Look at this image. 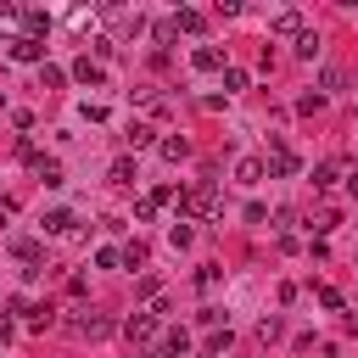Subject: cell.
Instances as JSON below:
<instances>
[{
    "mask_svg": "<svg viewBox=\"0 0 358 358\" xmlns=\"http://www.w3.org/2000/svg\"><path fill=\"white\" fill-rule=\"evenodd\" d=\"M168 241H173V246H190V241H196V229H190V224H173V229H168Z\"/></svg>",
    "mask_w": 358,
    "mask_h": 358,
    "instance_id": "21",
    "label": "cell"
},
{
    "mask_svg": "<svg viewBox=\"0 0 358 358\" xmlns=\"http://www.w3.org/2000/svg\"><path fill=\"white\" fill-rule=\"evenodd\" d=\"M296 56H319V34H302L296 39Z\"/></svg>",
    "mask_w": 358,
    "mask_h": 358,
    "instance_id": "25",
    "label": "cell"
},
{
    "mask_svg": "<svg viewBox=\"0 0 358 358\" xmlns=\"http://www.w3.org/2000/svg\"><path fill=\"white\" fill-rule=\"evenodd\" d=\"M201 28H207V17H201V11H190V6H179V11H173V34H201Z\"/></svg>",
    "mask_w": 358,
    "mask_h": 358,
    "instance_id": "7",
    "label": "cell"
},
{
    "mask_svg": "<svg viewBox=\"0 0 358 358\" xmlns=\"http://www.w3.org/2000/svg\"><path fill=\"white\" fill-rule=\"evenodd\" d=\"M34 168H39V179H45L50 190H56V185H67V173H62V162H56V157H39Z\"/></svg>",
    "mask_w": 358,
    "mask_h": 358,
    "instance_id": "11",
    "label": "cell"
},
{
    "mask_svg": "<svg viewBox=\"0 0 358 358\" xmlns=\"http://www.w3.org/2000/svg\"><path fill=\"white\" fill-rule=\"evenodd\" d=\"M257 336H263V341H280V319H274V313H268V319H263V324H257Z\"/></svg>",
    "mask_w": 358,
    "mask_h": 358,
    "instance_id": "28",
    "label": "cell"
},
{
    "mask_svg": "<svg viewBox=\"0 0 358 358\" xmlns=\"http://www.w3.org/2000/svg\"><path fill=\"white\" fill-rule=\"evenodd\" d=\"M123 263H129V268H140V263H145V246H140V241H129V246H123Z\"/></svg>",
    "mask_w": 358,
    "mask_h": 358,
    "instance_id": "22",
    "label": "cell"
},
{
    "mask_svg": "<svg viewBox=\"0 0 358 358\" xmlns=\"http://www.w3.org/2000/svg\"><path fill=\"white\" fill-rule=\"evenodd\" d=\"M330 185H336V162H319L313 168V190H330Z\"/></svg>",
    "mask_w": 358,
    "mask_h": 358,
    "instance_id": "17",
    "label": "cell"
},
{
    "mask_svg": "<svg viewBox=\"0 0 358 358\" xmlns=\"http://www.w3.org/2000/svg\"><path fill=\"white\" fill-rule=\"evenodd\" d=\"M6 56H11V62H28V67H45V45L28 39V34H17V39L6 45Z\"/></svg>",
    "mask_w": 358,
    "mask_h": 358,
    "instance_id": "3",
    "label": "cell"
},
{
    "mask_svg": "<svg viewBox=\"0 0 358 358\" xmlns=\"http://www.w3.org/2000/svg\"><path fill=\"white\" fill-rule=\"evenodd\" d=\"M0 112H6V95H0Z\"/></svg>",
    "mask_w": 358,
    "mask_h": 358,
    "instance_id": "30",
    "label": "cell"
},
{
    "mask_svg": "<svg viewBox=\"0 0 358 358\" xmlns=\"http://www.w3.org/2000/svg\"><path fill=\"white\" fill-rule=\"evenodd\" d=\"M73 224H78V218H73L67 207H50V213H45V235H67Z\"/></svg>",
    "mask_w": 358,
    "mask_h": 358,
    "instance_id": "9",
    "label": "cell"
},
{
    "mask_svg": "<svg viewBox=\"0 0 358 358\" xmlns=\"http://www.w3.org/2000/svg\"><path fill=\"white\" fill-rule=\"evenodd\" d=\"M263 173H274V179H291V173H296V157H291V145H285L280 134H268V157H263Z\"/></svg>",
    "mask_w": 358,
    "mask_h": 358,
    "instance_id": "1",
    "label": "cell"
},
{
    "mask_svg": "<svg viewBox=\"0 0 358 358\" xmlns=\"http://www.w3.org/2000/svg\"><path fill=\"white\" fill-rule=\"evenodd\" d=\"M235 179H241V185H257V179H263V157H241V162H235Z\"/></svg>",
    "mask_w": 358,
    "mask_h": 358,
    "instance_id": "12",
    "label": "cell"
},
{
    "mask_svg": "<svg viewBox=\"0 0 358 358\" xmlns=\"http://www.w3.org/2000/svg\"><path fill=\"white\" fill-rule=\"evenodd\" d=\"M39 84H45V90H62V84H67V73H62L56 62H45V67H39Z\"/></svg>",
    "mask_w": 358,
    "mask_h": 358,
    "instance_id": "15",
    "label": "cell"
},
{
    "mask_svg": "<svg viewBox=\"0 0 358 358\" xmlns=\"http://www.w3.org/2000/svg\"><path fill=\"white\" fill-rule=\"evenodd\" d=\"M134 296H140V302H157V280H151V274H145V280H134Z\"/></svg>",
    "mask_w": 358,
    "mask_h": 358,
    "instance_id": "24",
    "label": "cell"
},
{
    "mask_svg": "<svg viewBox=\"0 0 358 358\" xmlns=\"http://www.w3.org/2000/svg\"><path fill=\"white\" fill-rule=\"evenodd\" d=\"M123 336H129V341H151V336H157V313H129V319H123Z\"/></svg>",
    "mask_w": 358,
    "mask_h": 358,
    "instance_id": "4",
    "label": "cell"
},
{
    "mask_svg": "<svg viewBox=\"0 0 358 358\" xmlns=\"http://www.w3.org/2000/svg\"><path fill=\"white\" fill-rule=\"evenodd\" d=\"M73 78H78V84H106V67H101L95 56H78V62H73Z\"/></svg>",
    "mask_w": 358,
    "mask_h": 358,
    "instance_id": "6",
    "label": "cell"
},
{
    "mask_svg": "<svg viewBox=\"0 0 358 358\" xmlns=\"http://www.w3.org/2000/svg\"><path fill=\"white\" fill-rule=\"evenodd\" d=\"M134 218H140V224H151V218H157V201H151V196H140V201H134Z\"/></svg>",
    "mask_w": 358,
    "mask_h": 358,
    "instance_id": "20",
    "label": "cell"
},
{
    "mask_svg": "<svg viewBox=\"0 0 358 358\" xmlns=\"http://www.w3.org/2000/svg\"><path fill=\"white\" fill-rule=\"evenodd\" d=\"M268 34H291V39H302L308 28H302V11H280L274 22H268Z\"/></svg>",
    "mask_w": 358,
    "mask_h": 358,
    "instance_id": "8",
    "label": "cell"
},
{
    "mask_svg": "<svg viewBox=\"0 0 358 358\" xmlns=\"http://www.w3.org/2000/svg\"><path fill=\"white\" fill-rule=\"evenodd\" d=\"M157 151H162L168 162H179V157H190V140H185V134H168V140H157Z\"/></svg>",
    "mask_w": 358,
    "mask_h": 358,
    "instance_id": "10",
    "label": "cell"
},
{
    "mask_svg": "<svg viewBox=\"0 0 358 358\" xmlns=\"http://www.w3.org/2000/svg\"><path fill=\"white\" fill-rule=\"evenodd\" d=\"M95 263H101V268H117V263H123V252H112V246H101V252H95Z\"/></svg>",
    "mask_w": 358,
    "mask_h": 358,
    "instance_id": "27",
    "label": "cell"
},
{
    "mask_svg": "<svg viewBox=\"0 0 358 358\" xmlns=\"http://www.w3.org/2000/svg\"><path fill=\"white\" fill-rule=\"evenodd\" d=\"M22 34H28V39L50 34V17H45V11H22Z\"/></svg>",
    "mask_w": 358,
    "mask_h": 358,
    "instance_id": "13",
    "label": "cell"
},
{
    "mask_svg": "<svg viewBox=\"0 0 358 358\" xmlns=\"http://www.w3.org/2000/svg\"><path fill=\"white\" fill-rule=\"evenodd\" d=\"M129 145H134V151H145V145H151V129H140V123H134V129H129Z\"/></svg>",
    "mask_w": 358,
    "mask_h": 358,
    "instance_id": "26",
    "label": "cell"
},
{
    "mask_svg": "<svg viewBox=\"0 0 358 358\" xmlns=\"http://www.w3.org/2000/svg\"><path fill=\"white\" fill-rule=\"evenodd\" d=\"M190 62H196V73H224V50L218 45H196Z\"/></svg>",
    "mask_w": 358,
    "mask_h": 358,
    "instance_id": "5",
    "label": "cell"
},
{
    "mask_svg": "<svg viewBox=\"0 0 358 358\" xmlns=\"http://www.w3.org/2000/svg\"><path fill=\"white\" fill-rule=\"evenodd\" d=\"M235 90H246V73L241 67H224V95H235Z\"/></svg>",
    "mask_w": 358,
    "mask_h": 358,
    "instance_id": "18",
    "label": "cell"
},
{
    "mask_svg": "<svg viewBox=\"0 0 358 358\" xmlns=\"http://www.w3.org/2000/svg\"><path fill=\"white\" fill-rule=\"evenodd\" d=\"M6 17H17V6H11V0H0V22H6Z\"/></svg>",
    "mask_w": 358,
    "mask_h": 358,
    "instance_id": "29",
    "label": "cell"
},
{
    "mask_svg": "<svg viewBox=\"0 0 358 358\" xmlns=\"http://www.w3.org/2000/svg\"><path fill=\"white\" fill-rule=\"evenodd\" d=\"M319 302H324V308H330V313H336V308H347V296H341V291H336V285H319Z\"/></svg>",
    "mask_w": 358,
    "mask_h": 358,
    "instance_id": "19",
    "label": "cell"
},
{
    "mask_svg": "<svg viewBox=\"0 0 358 358\" xmlns=\"http://www.w3.org/2000/svg\"><path fill=\"white\" fill-rule=\"evenodd\" d=\"M112 185H134V157H117L112 162Z\"/></svg>",
    "mask_w": 358,
    "mask_h": 358,
    "instance_id": "16",
    "label": "cell"
},
{
    "mask_svg": "<svg viewBox=\"0 0 358 358\" xmlns=\"http://www.w3.org/2000/svg\"><path fill=\"white\" fill-rule=\"evenodd\" d=\"M213 201H218V185L213 179H201L196 190H179V213H213Z\"/></svg>",
    "mask_w": 358,
    "mask_h": 358,
    "instance_id": "2",
    "label": "cell"
},
{
    "mask_svg": "<svg viewBox=\"0 0 358 358\" xmlns=\"http://www.w3.org/2000/svg\"><path fill=\"white\" fill-rule=\"evenodd\" d=\"M11 257H17V263H39L45 246H39V241H11Z\"/></svg>",
    "mask_w": 358,
    "mask_h": 358,
    "instance_id": "14",
    "label": "cell"
},
{
    "mask_svg": "<svg viewBox=\"0 0 358 358\" xmlns=\"http://www.w3.org/2000/svg\"><path fill=\"white\" fill-rule=\"evenodd\" d=\"M218 274H224L218 263H201V268H196V285H218Z\"/></svg>",
    "mask_w": 358,
    "mask_h": 358,
    "instance_id": "23",
    "label": "cell"
}]
</instances>
